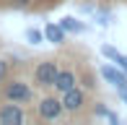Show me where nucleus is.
Here are the masks:
<instances>
[{"instance_id":"nucleus-1","label":"nucleus","mask_w":127,"mask_h":125,"mask_svg":"<svg viewBox=\"0 0 127 125\" xmlns=\"http://www.w3.org/2000/svg\"><path fill=\"white\" fill-rule=\"evenodd\" d=\"M3 99L5 102H16V104H29L34 99V89L26 81H21V78H13V81H8L3 86Z\"/></svg>"},{"instance_id":"nucleus-2","label":"nucleus","mask_w":127,"mask_h":125,"mask_svg":"<svg viewBox=\"0 0 127 125\" xmlns=\"http://www.w3.org/2000/svg\"><path fill=\"white\" fill-rule=\"evenodd\" d=\"M36 115H39V120H60L62 115H65V104H62V96L57 99V96H42L39 99V104H36Z\"/></svg>"},{"instance_id":"nucleus-3","label":"nucleus","mask_w":127,"mask_h":125,"mask_svg":"<svg viewBox=\"0 0 127 125\" xmlns=\"http://www.w3.org/2000/svg\"><path fill=\"white\" fill-rule=\"evenodd\" d=\"M57 73H60V65H57L55 60H42L34 68V81L42 89H52L55 81H57Z\"/></svg>"},{"instance_id":"nucleus-4","label":"nucleus","mask_w":127,"mask_h":125,"mask_svg":"<svg viewBox=\"0 0 127 125\" xmlns=\"http://www.w3.org/2000/svg\"><path fill=\"white\" fill-rule=\"evenodd\" d=\"M62 104H65V112L78 115V112H83L86 104H88V94H86L83 89L73 86V89H67V91L62 94Z\"/></svg>"},{"instance_id":"nucleus-5","label":"nucleus","mask_w":127,"mask_h":125,"mask_svg":"<svg viewBox=\"0 0 127 125\" xmlns=\"http://www.w3.org/2000/svg\"><path fill=\"white\" fill-rule=\"evenodd\" d=\"M26 120V112L21 110V104L8 102V104H0V125H21Z\"/></svg>"},{"instance_id":"nucleus-6","label":"nucleus","mask_w":127,"mask_h":125,"mask_svg":"<svg viewBox=\"0 0 127 125\" xmlns=\"http://www.w3.org/2000/svg\"><path fill=\"white\" fill-rule=\"evenodd\" d=\"M101 76H104V81L112 83L114 89L127 86V73H125L119 65H101Z\"/></svg>"},{"instance_id":"nucleus-7","label":"nucleus","mask_w":127,"mask_h":125,"mask_svg":"<svg viewBox=\"0 0 127 125\" xmlns=\"http://www.w3.org/2000/svg\"><path fill=\"white\" fill-rule=\"evenodd\" d=\"M73 86H78V76H75V70H70V68H65V70H60L57 73V81H55V91H60V94H65L67 89H73Z\"/></svg>"},{"instance_id":"nucleus-8","label":"nucleus","mask_w":127,"mask_h":125,"mask_svg":"<svg viewBox=\"0 0 127 125\" xmlns=\"http://www.w3.org/2000/svg\"><path fill=\"white\" fill-rule=\"evenodd\" d=\"M44 37H47V42H52V44H65V39H67V31L62 29L60 24H49L44 26Z\"/></svg>"},{"instance_id":"nucleus-9","label":"nucleus","mask_w":127,"mask_h":125,"mask_svg":"<svg viewBox=\"0 0 127 125\" xmlns=\"http://www.w3.org/2000/svg\"><path fill=\"white\" fill-rule=\"evenodd\" d=\"M60 26H62L67 34H83V31H86V24H83V21H78V18H73V16H65V18L60 21Z\"/></svg>"},{"instance_id":"nucleus-10","label":"nucleus","mask_w":127,"mask_h":125,"mask_svg":"<svg viewBox=\"0 0 127 125\" xmlns=\"http://www.w3.org/2000/svg\"><path fill=\"white\" fill-rule=\"evenodd\" d=\"M94 115H96V117H106L109 123H119V115H117V112H112L104 102H96V104H94Z\"/></svg>"},{"instance_id":"nucleus-11","label":"nucleus","mask_w":127,"mask_h":125,"mask_svg":"<svg viewBox=\"0 0 127 125\" xmlns=\"http://www.w3.org/2000/svg\"><path fill=\"white\" fill-rule=\"evenodd\" d=\"M24 37H26V42H29V44H42V42H47V37H44V31L34 29V26H29V29L24 31Z\"/></svg>"},{"instance_id":"nucleus-12","label":"nucleus","mask_w":127,"mask_h":125,"mask_svg":"<svg viewBox=\"0 0 127 125\" xmlns=\"http://www.w3.org/2000/svg\"><path fill=\"white\" fill-rule=\"evenodd\" d=\"M101 55L106 60H112V62H117L119 58H122V52H119L117 47H112V44H104V47H101Z\"/></svg>"},{"instance_id":"nucleus-13","label":"nucleus","mask_w":127,"mask_h":125,"mask_svg":"<svg viewBox=\"0 0 127 125\" xmlns=\"http://www.w3.org/2000/svg\"><path fill=\"white\" fill-rule=\"evenodd\" d=\"M5 73H8V62H5V60H0V81L5 78Z\"/></svg>"},{"instance_id":"nucleus-14","label":"nucleus","mask_w":127,"mask_h":125,"mask_svg":"<svg viewBox=\"0 0 127 125\" xmlns=\"http://www.w3.org/2000/svg\"><path fill=\"white\" fill-rule=\"evenodd\" d=\"M10 5H13V8H26L29 0H10Z\"/></svg>"},{"instance_id":"nucleus-15","label":"nucleus","mask_w":127,"mask_h":125,"mask_svg":"<svg viewBox=\"0 0 127 125\" xmlns=\"http://www.w3.org/2000/svg\"><path fill=\"white\" fill-rule=\"evenodd\" d=\"M117 94H119V99L127 104V86H122V89H117Z\"/></svg>"},{"instance_id":"nucleus-16","label":"nucleus","mask_w":127,"mask_h":125,"mask_svg":"<svg viewBox=\"0 0 127 125\" xmlns=\"http://www.w3.org/2000/svg\"><path fill=\"white\" fill-rule=\"evenodd\" d=\"M117 65H119V68H122V70L127 73V55H122V58H119V60H117Z\"/></svg>"}]
</instances>
